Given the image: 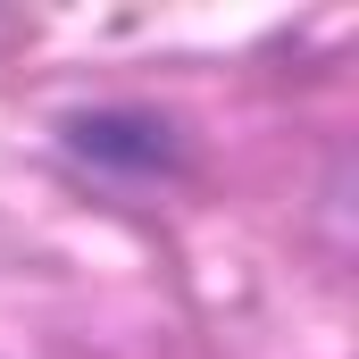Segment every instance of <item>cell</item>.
<instances>
[{
  "label": "cell",
  "mask_w": 359,
  "mask_h": 359,
  "mask_svg": "<svg viewBox=\"0 0 359 359\" xmlns=\"http://www.w3.org/2000/svg\"><path fill=\"white\" fill-rule=\"evenodd\" d=\"M67 151L92 159V168H109V176H159V168H176L168 126L142 117V109H92V117H76L67 126Z\"/></svg>",
  "instance_id": "cell-1"
}]
</instances>
